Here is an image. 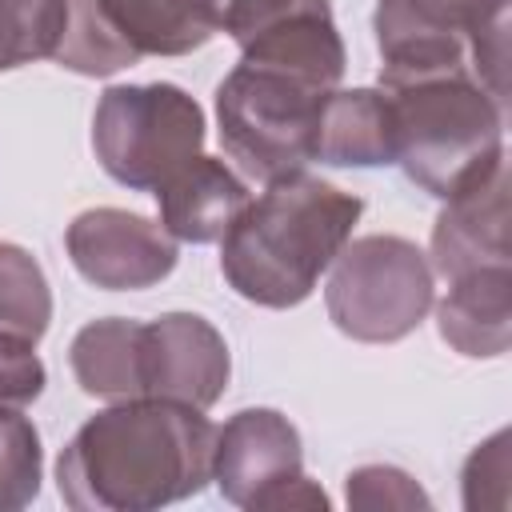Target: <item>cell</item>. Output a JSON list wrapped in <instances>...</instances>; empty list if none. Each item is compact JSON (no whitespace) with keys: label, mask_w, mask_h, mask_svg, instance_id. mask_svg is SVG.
<instances>
[{"label":"cell","mask_w":512,"mask_h":512,"mask_svg":"<svg viewBox=\"0 0 512 512\" xmlns=\"http://www.w3.org/2000/svg\"><path fill=\"white\" fill-rule=\"evenodd\" d=\"M216 424L176 400L132 396L92 416L60 452L64 504L80 512H144L212 480Z\"/></svg>","instance_id":"6da1fadb"},{"label":"cell","mask_w":512,"mask_h":512,"mask_svg":"<svg viewBox=\"0 0 512 512\" xmlns=\"http://www.w3.org/2000/svg\"><path fill=\"white\" fill-rule=\"evenodd\" d=\"M360 212V196L304 168L276 176L220 236V272L244 300L292 308L312 296L320 272L348 244Z\"/></svg>","instance_id":"7a4b0ae2"},{"label":"cell","mask_w":512,"mask_h":512,"mask_svg":"<svg viewBox=\"0 0 512 512\" xmlns=\"http://www.w3.org/2000/svg\"><path fill=\"white\" fill-rule=\"evenodd\" d=\"M396 124V164L424 192L452 200L500 160V104L468 72H424L384 84Z\"/></svg>","instance_id":"3957f363"},{"label":"cell","mask_w":512,"mask_h":512,"mask_svg":"<svg viewBox=\"0 0 512 512\" xmlns=\"http://www.w3.org/2000/svg\"><path fill=\"white\" fill-rule=\"evenodd\" d=\"M380 84L468 72L500 108L508 96V0H380Z\"/></svg>","instance_id":"277c9868"},{"label":"cell","mask_w":512,"mask_h":512,"mask_svg":"<svg viewBox=\"0 0 512 512\" xmlns=\"http://www.w3.org/2000/svg\"><path fill=\"white\" fill-rule=\"evenodd\" d=\"M328 92L336 88H324L292 68L240 56V64L216 88L224 152L264 184L300 172L308 160H316V132Z\"/></svg>","instance_id":"5b68a950"},{"label":"cell","mask_w":512,"mask_h":512,"mask_svg":"<svg viewBox=\"0 0 512 512\" xmlns=\"http://www.w3.org/2000/svg\"><path fill=\"white\" fill-rule=\"evenodd\" d=\"M204 144V112L176 84L108 88L92 116V148L124 188H160Z\"/></svg>","instance_id":"8992f818"},{"label":"cell","mask_w":512,"mask_h":512,"mask_svg":"<svg viewBox=\"0 0 512 512\" xmlns=\"http://www.w3.org/2000/svg\"><path fill=\"white\" fill-rule=\"evenodd\" d=\"M328 268V316L352 340H400L432 308V268L400 236H364L340 248Z\"/></svg>","instance_id":"52a82bcc"},{"label":"cell","mask_w":512,"mask_h":512,"mask_svg":"<svg viewBox=\"0 0 512 512\" xmlns=\"http://www.w3.org/2000/svg\"><path fill=\"white\" fill-rule=\"evenodd\" d=\"M212 480L240 508H324L300 468V436L272 408H244L216 428Z\"/></svg>","instance_id":"ba28073f"},{"label":"cell","mask_w":512,"mask_h":512,"mask_svg":"<svg viewBox=\"0 0 512 512\" xmlns=\"http://www.w3.org/2000/svg\"><path fill=\"white\" fill-rule=\"evenodd\" d=\"M76 272L108 292H140L176 268V236L124 208H88L64 232Z\"/></svg>","instance_id":"9c48e42d"},{"label":"cell","mask_w":512,"mask_h":512,"mask_svg":"<svg viewBox=\"0 0 512 512\" xmlns=\"http://www.w3.org/2000/svg\"><path fill=\"white\" fill-rule=\"evenodd\" d=\"M140 396H160L192 408H212L228 384V344L224 336L192 312H172L140 324L136 340Z\"/></svg>","instance_id":"30bf717a"},{"label":"cell","mask_w":512,"mask_h":512,"mask_svg":"<svg viewBox=\"0 0 512 512\" xmlns=\"http://www.w3.org/2000/svg\"><path fill=\"white\" fill-rule=\"evenodd\" d=\"M508 256V168L500 160L484 180L456 192L440 212L432 228V264L448 280H460L476 268L508 264Z\"/></svg>","instance_id":"8fae6325"},{"label":"cell","mask_w":512,"mask_h":512,"mask_svg":"<svg viewBox=\"0 0 512 512\" xmlns=\"http://www.w3.org/2000/svg\"><path fill=\"white\" fill-rule=\"evenodd\" d=\"M248 200L252 196H248L244 180L236 172H228L224 160H212L200 152L156 188L160 224L176 240H192V244L220 240Z\"/></svg>","instance_id":"7c38bea8"},{"label":"cell","mask_w":512,"mask_h":512,"mask_svg":"<svg viewBox=\"0 0 512 512\" xmlns=\"http://www.w3.org/2000/svg\"><path fill=\"white\" fill-rule=\"evenodd\" d=\"M440 336L464 356H500L512 336V276L508 264L476 268L452 280L440 304Z\"/></svg>","instance_id":"4fadbf2b"},{"label":"cell","mask_w":512,"mask_h":512,"mask_svg":"<svg viewBox=\"0 0 512 512\" xmlns=\"http://www.w3.org/2000/svg\"><path fill=\"white\" fill-rule=\"evenodd\" d=\"M316 160L324 164H396V124L384 92H328L316 132Z\"/></svg>","instance_id":"5bb4252c"},{"label":"cell","mask_w":512,"mask_h":512,"mask_svg":"<svg viewBox=\"0 0 512 512\" xmlns=\"http://www.w3.org/2000/svg\"><path fill=\"white\" fill-rule=\"evenodd\" d=\"M112 32L144 56H184L216 32L208 0H96Z\"/></svg>","instance_id":"9a60e30c"},{"label":"cell","mask_w":512,"mask_h":512,"mask_svg":"<svg viewBox=\"0 0 512 512\" xmlns=\"http://www.w3.org/2000/svg\"><path fill=\"white\" fill-rule=\"evenodd\" d=\"M140 324L112 316L76 332L72 340V372L88 396L132 400L140 396V364H136Z\"/></svg>","instance_id":"2e32d148"},{"label":"cell","mask_w":512,"mask_h":512,"mask_svg":"<svg viewBox=\"0 0 512 512\" xmlns=\"http://www.w3.org/2000/svg\"><path fill=\"white\" fill-rule=\"evenodd\" d=\"M52 60L80 76H112L120 68L140 64V56L112 32L96 0H68V24Z\"/></svg>","instance_id":"e0dca14e"},{"label":"cell","mask_w":512,"mask_h":512,"mask_svg":"<svg viewBox=\"0 0 512 512\" xmlns=\"http://www.w3.org/2000/svg\"><path fill=\"white\" fill-rule=\"evenodd\" d=\"M48 320H52V296L40 264L24 248L0 240V332L36 344Z\"/></svg>","instance_id":"ac0fdd59"},{"label":"cell","mask_w":512,"mask_h":512,"mask_svg":"<svg viewBox=\"0 0 512 512\" xmlns=\"http://www.w3.org/2000/svg\"><path fill=\"white\" fill-rule=\"evenodd\" d=\"M68 24V0H0V72L52 56Z\"/></svg>","instance_id":"d6986e66"},{"label":"cell","mask_w":512,"mask_h":512,"mask_svg":"<svg viewBox=\"0 0 512 512\" xmlns=\"http://www.w3.org/2000/svg\"><path fill=\"white\" fill-rule=\"evenodd\" d=\"M40 488V436L20 408H0V512L24 508Z\"/></svg>","instance_id":"ffe728a7"},{"label":"cell","mask_w":512,"mask_h":512,"mask_svg":"<svg viewBox=\"0 0 512 512\" xmlns=\"http://www.w3.org/2000/svg\"><path fill=\"white\" fill-rule=\"evenodd\" d=\"M208 8H212V24L224 28L240 48L300 16L332 12L328 0H208Z\"/></svg>","instance_id":"44dd1931"},{"label":"cell","mask_w":512,"mask_h":512,"mask_svg":"<svg viewBox=\"0 0 512 512\" xmlns=\"http://www.w3.org/2000/svg\"><path fill=\"white\" fill-rule=\"evenodd\" d=\"M44 392V364L36 344L0 332V408H24Z\"/></svg>","instance_id":"7402d4cb"},{"label":"cell","mask_w":512,"mask_h":512,"mask_svg":"<svg viewBox=\"0 0 512 512\" xmlns=\"http://www.w3.org/2000/svg\"><path fill=\"white\" fill-rule=\"evenodd\" d=\"M384 480L380 484V468H360L348 476V504H360V508H376V504H428L420 496V488L396 472V468H384Z\"/></svg>","instance_id":"603a6c76"}]
</instances>
